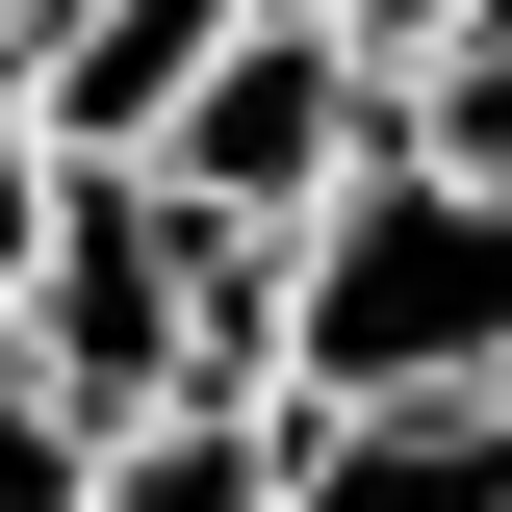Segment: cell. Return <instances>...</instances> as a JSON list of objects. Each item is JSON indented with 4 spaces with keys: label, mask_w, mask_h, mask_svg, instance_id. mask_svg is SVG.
Returning <instances> with one entry per match:
<instances>
[{
    "label": "cell",
    "mask_w": 512,
    "mask_h": 512,
    "mask_svg": "<svg viewBox=\"0 0 512 512\" xmlns=\"http://www.w3.org/2000/svg\"><path fill=\"white\" fill-rule=\"evenodd\" d=\"M282 384H512V180L384 128L282 231Z\"/></svg>",
    "instance_id": "cell-1"
},
{
    "label": "cell",
    "mask_w": 512,
    "mask_h": 512,
    "mask_svg": "<svg viewBox=\"0 0 512 512\" xmlns=\"http://www.w3.org/2000/svg\"><path fill=\"white\" fill-rule=\"evenodd\" d=\"M384 128H410V77H384V52H333L308 0H231L205 52L154 77V180H180V205H256V231H308Z\"/></svg>",
    "instance_id": "cell-2"
},
{
    "label": "cell",
    "mask_w": 512,
    "mask_h": 512,
    "mask_svg": "<svg viewBox=\"0 0 512 512\" xmlns=\"http://www.w3.org/2000/svg\"><path fill=\"white\" fill-rule=\"evenodd\" d=\"M282 512H512V384H282Z\"/></svg>",
    "instance_id": "cell-3"
},
{
    "label": "cell",
    "mask_w": 512,
    "mask_h": 512,
    "mask_svg": "<svg viewBox=\"0 0 512 512\" xmlns=\"http://www.w3.org/2000/svg\"><path fill=\"white\" fill-rule=\"evenodd\" d=\"M103 512H282V384H154L103 436Z\"/></svg>",
    "instance_id": "cell-4"
},
{
    "label": "cell",
    "mask_w": 512,
    "mask_h": 512,
    "mask_svg": "<svg viewBox=\"0 0 512 512\" xmlns=\"http://www.w3.org/2000/svg\"><path fill=\"white\" fill-rule=\"evenodd\" d=\"M410 128H436V154H487V180H512V0H487V26H461L436 77H410Z\"/></svg>",
    "instance_id": "cell-5"
},
{
    "label": "cell",
    "mask_w": 512,
    "mask_h": 512,
    "mask_svg": "<svg viewBox=\"0 0 512 512\" xmlns=\"http://www.w3.org/2000/svg\"><path fill=\"white\" fill-rule=\"evenodd\" d=\"M52 180H77V154H52V103H26V52H0V282H26V231H52Z\"/></svg>",
    "instance_id": "cell-6"
},
{
    "label": "cell",
    "mask_w": 512,
    "mask_h": 512,
    "mask_svg": "<svg viewBox=\"0 0 512 512\" xmlns=\"http://www.w3.org/2000/svg\"><path fill=\"white\" fill-rule=\"evenodd\" d=\"M308 26H333V52H384V77H436L461 26H487V0H308Z\"/></svg>",
    "instance_id": "cell-7"
},
{
    "label": "cell",
    "mask_w": 512,
    "mask_h": 512,
    "mask_svg": "<svg viewBox=\"0 0 512 512\" xmlns=\"http://www.w3.org/2000/svg\"><path fill=\"white\" fill-rule=\"evenodd\" d=\"M0 26H26V0H0Z\"/></svg>",
    "instance_id": "cell-8"
}]
</instances>
